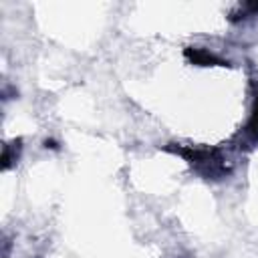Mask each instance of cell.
Wrapping results in <instances>:
<instances>
[{"instance_id":"obj_1","label":"cell","mask_w":258,"mask_h":258,"mask_svg":"<svg viewBox=\"0 0 258 258\" xmlns=\"http://www.w3.org/2000/svg\"><path fill=\"white\" fill-rule=\"evenodd\" d=\"M185 54L187 56H191L196 62H200V64H210V62H222L218 56H214V54H210L208 50H191V48H187L185 50Z\"/></svg>"},{"instance_id":"obj_2","label":"cell","mask_w":258,"mask_h":258,"mask_svg":"<svg viewBox=\"0 0 258 258\" xmlns=\"http://www.w3.org/2000/svg\"><path fill=\"white\" fill-rule=\"evenodd\" d=\"M248 133L256 139L258 137V107H256V111L252 113V119H250V125H248Z\"/></svg>"}]
</instances>
